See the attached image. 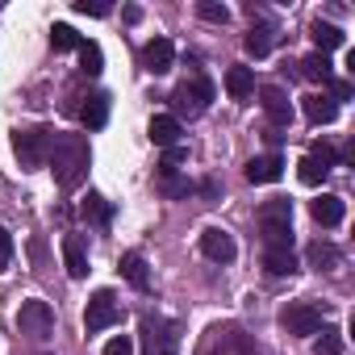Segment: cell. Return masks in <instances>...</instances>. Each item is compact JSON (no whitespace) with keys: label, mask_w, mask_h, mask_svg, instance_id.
<instances>
[{"label":"cell","mask_w":355,"mask_h":355,"mask_svg":"<svg viewBox=\"0 0 355 355\" xmlns=\"http://www.w3.org/2000/svg\"><path fill=\"white\" fill-rule=\"evenodd\" d=\"M51 171H55V184L63 193L80 189V180L88 175V142L80 134H55L51 138Z\"/></svg>","instance_id":"obj_1"},{"label":"cell","mask_w":355,"mask_h":355,"mask_svg":"<svg viewBox=\"0 0 355 355\" xmlns=\"http://www.w3.org/2000/svg\"><path fill=\"white\" fill-rule=\"evenodd\" d=\"M209 101H214V84L205 80V76H193V80H184L180 88L171 92V117L180 121V117H201L205 109H209Z\"/></svg>","instance_id":"obj_2"},{"label":"cell","mask_w":355,"mask_h":355,"mask_svg":"<svg viewBox=\"0 0 355 355\" xmlns=\"http://www.w3.org/2000/svg\"><path fill=\"white\" fill-rule=\"evenodd\" d=\"M51 130H17L13 134V155H17V163L26 167V171H34V167H42L46 159H51Z\"/></svg>","instance_id":"obj_3"},{"label":"cell","mask_w":355,"mask_h":355,"mask_svg":"<svg viewBox=\"0 0 355 355\" xmlns=\"http://www.w3.org/2000/svg\"><path fill=\"white\" fill-rule=\"evenodd\" d=\"M117 322H121V305H117V297H113L109 288H96V293L88 297V309H84V326H88V334L109 330V326H117Z\"/></svg>","instance_id":"obj_4"},{"label":"cell","mask_w":355,"mask_h":355,"mask_svg":"<svg viewBox=\"0 0 355 355\" xmlns=\"http://www.w3.org/2000/svg\"><path fill=\"white\" fill-rule=\"evenodd\" d=\"M322 309L313 305V301H288L284 309H280V326L288 330V334H318L322 330Z\"/></svg>","instance_id":"obj_5"},{"label":"cell","mask_w":355,"mask_h":355,"mask_svg":"<svg viewBox=\"0 0 355 355\" xmlns=\"http://www.w3.org/2000/svg\"><path fill=\"white\" fill-rule=\"evenodd\" d=\"M17 330L30 338H51L55 334V309L46 301H26L17 313Z\"/></svg>","instance_id":"obj_6"},{"label":"cell","mask_w":355,"mask_h":355,"mask_svg":"<svg viewBox=\"0 0 355 355\" xmlns=\"http://www.w3.org/2000/svg\"><path fill=\"white\" fill-rule=\"evenodd\" d=\"M201 255L205 259H214V263H234V255H239V247H234V239L226 234V230H205L201 234Z\"/></svg>","instance_id":"obj_7"},{"label":"cell","mask_w":355,"mask_h":355,"mask_svg":"<svg viewBox=\"0 0 355 355\" xmlns=\"http://www.w3.org/2000/svg\"><path fill=\"white\" fill-rule=\"evenodd\" d=\"M142 334H146V355H175V330L159 318H146L142 322Z\"/></svg>","instance_id":"obj_8"},{"label":"cell","mask_w":355,"mask_h":355,"mask_svg":"<svg viewBox=\"0 0 355 355\" xmlns=\"http://www.w3.org/2000/svg\"><path fill=\"white\" fill-rule=\"evenodd\" d=\"M171 63H175V46H171L167 38H150V42L142 46V67H146L150 76L171 71Z\"/></svg>","instance_id":"obj_9"},{"label":"cell","mask_w":355,"mask_h":355,"mask_svg":"<svg viewBox=\"0 0 355 355\" xmlns=\"http://www.w3.org/2000/svg\"><path fill=\"white\" fill-rule=\"evenodd\" d=\"M259 105H263V113H268L272 125H288V121H293V105H288V96H284L276 84H263V88H259Z\"/></svg>","instance_id":"obj_10"},{"label":"cell","mask_w":355,"mask_h":355,"mask_svg":"<svg viewBox=\"0 0 355 355\" xmlns=\"http://www.w3.org/2000/svg\"><path fill=\"white\" fill-rule=\"evenodd\" d=\"M280 175H284V159H280L276 150H272V155H259V159L247 163V180H251V184H276Z\"/></svg>","instance_id":"obj_11"},{"label":"cell","mask_w":355,"mask_h":355,"mask_svg":"<svg viewBox=\"0 0 355 355\" xmlns=\"http://www.w3.org/2000/svg\"><path fill=\"white\" fill-rule=\"evenodd\" d=\"M301 113H305L309 125H330V121L338 117V105H334L330 96H305V101H301Z\"/></svg>","instance_id":"obj_12"},{"label":"cell","mask_w":355,"mask_h":355,"mask_svg":"<svg viewBox=\"0 0 355 355\" xmlns=\"http://www.w3.org/2000/svg\"><path fill=\"white\" fill-rule=\"evenodd\" d=\"M63 263H67V276L71 280H84L88 276V255H84V243L76 234H63Z\"/></svg>","instance_id":"obj_13"},{"label":"cell","mask_w":355,"mask_h":355,"mask_svg":"<svg viewBox=\"0 0 355 355\" xmlns=\"http://www.w3.org/2000/svg\"><path fill=\"white\" fill-rule=\"evenodd\" d=\"M146 134H150V142H155V146H163V150H167V146H175V138H180V121H175L171 113H155Z\"/></svg>","instance_id":"obj_14"},{"label":"cell","mask_w":355,"mask_h":355,"mask_svg":"<svg viewBox=\"0 0 355 355\" xmlns=\"http://www.w3.org/2000/svg\"><path fill=\"white\" fill-rule=\"evenodd\" d=\"M309 214H313V222L318 226H338L343 222V214H347V205H343V197H318L313 205H309Z\"/></svg>","instance_id":"obj_15"},{"label":"cell","mask_w":355,"mask_h":355,"mask_svg":"<svg viewBox=\"0 0 355 355\" xmlns=\"http://www.w3.org/2000/svg\"><path fill=\"white\" fill-rule=\"evenodd\" d=\"M263 272L268 276H293L297 272V255L284 247H263Z\"/></svg>","instance_id":"obj_16"},{"label":"cell","mask_w":355,"mask_h":355,"mask_svg":"<svg viewBox=\"0 0 355 355\" xmlns=\"http://www.w3.org/2000/svg\"><path fill=\"white\" fill-rule=\"evenodd\" d=\"M121 276H125L138 293L150 288V272H146V259H142L138 251H125V255H121Z\"/></svg>","instance_id":"obj_17"},{"label":"cell","mask_w":355,"mask_h":355,"mask_svg":"<svg viewBox=\"0 0 355 355\" xmlns=\"http://www.w3.org/2000/svg\"><path fill=\"white\" fill-rule=\"evenodd\" d=\"M309 34H313V46H318V55H326V51H338V46L347 42V34H343L338 26H330V21H313V26H309Z\"/></svg>","instance_id":"obj_18"},{"label":"cell","mask_w":355,"mask_h":355,"mask_svg":"<svg viewBox=\"0 0 355 355\" xmlns=\"http://www.w3.org/2000/svg\"><path fill=\"white\" fill-rule=\"evenodd\" d=\"M297 67H301V76H305L309 84H330V80H334V63H330L326 55H305Z\"/></svg>","instance_id":"obj_19"},{"label":"cell","mask_w":355,"mask_h":355,"mask_svg":"<svg viewBox=\"0 0 355 355\" xmlns=\"http://www.w3.org/2000/svg\"><path fill=\"white\" fill-rule=\"evenodd\" d=\"M226 92H230L234 101H247V96L255 92V71H251V67H230V71H226Z\"/></svg>","instance_id":"obj_20"},{"label":"cell","mask_w":355,"mask_h":355,"mask_svg":"<svg viewBox=\"0 0 355 355\" xmlns=\"http://www.w3.org/2000/svg\"><path fill=\"white\" fill-rule=\"evenodd\" d=\"M272 42H276V30H272V26H251L247 38H243L247 55H255V59H263V55L272 51Z\"/></svg>","instance_id":"obj_21"},{"label":"cell","mask_w":355,"mask_h":355,"mask_svg":"<svg viewBox=\"0 0 355 355\" xmlns=\"http://www.w3.org/2000/svg\"><path fill=\"white\" fill-rule=\"evenodd\" d=\"M155 184H159V193H163V197H171V201L193 193V184L184 180V175H175L171 167H159V180H155Z\"/></svg>","instance_id":"obj_22"},{"label":"cell","mask_w":355,"mask_h":355,"mask_svg":"<svg viewBox=\"0 0 355 355\" xmlns=\"http://www.w3.org/2000/svg\"><path fill=\"white\" fill-rule=\"evenodd\" d=\"M80 117H84L88 130H101L109 121V96H88V105L80 109Z\"/></svg>","instance_id":"obj_23"},{"label":"cell","mask_w":355,"mask_h":355,"mask_svg":"<svg viewBox=\"0 0 355 355\" xmlns=\"http://www.w3.org/2000/svg\"><path fill=\"white\" fill-rule=\"evenodd\" d=\"M305 255H309V263H313L318 272H330V268H338V259H343L334 243H313V247H309Z\"/></svg>","instance_id":"obj_24"},{"label":"cell","mask_w":355,"mask_h":355,"mask_svg":"<svg viewBox=\"0 0 355 355\" xmlns=\"http://www.w3.org/2000/svg\"><path fill=\"white\" fill-rule=\"evenodd\" d=\"M297 175H301V184H309V189H318V184L326 180V175H330V167H322L318 159H309V155H305V159L297 163Z\"/></svg>","instance_id":"obj_25"},{"label":"cell","mask_w":355,"mask_h":355,"mask_svg":"<svg viewBox=\"0 0 355 355\" xmlns=\"http://www.w3.org/2000/svg\"><path fill=\"white\" fill-rule=\"evenodd\" d=\"M101 67H105L101 46H96V42H80V71H84V76H101Z\"/></svg>","instance_id":"obj_26"},{"label":"cell","mask_w":355,"mask_h":355,"mask_svg":"<svg viewBox=\"0 0 355 355\" xmlns=\"http://www.w3.org/2000/svg\"><path fill=\"white\" fill-rule=\"evenodd\" d=\"M51 46H55V51H80V34L59 21V26L51 30Z\"/></svg>","instance_id":"obj_27"},{"label":"cell","mask_w":355,"mask_h":355,"mask_svg":"<svg viewBox=\"0 0 355 355\" xmlns=\"http://www.w3.org/2000/svg\"><path fill=\"white\" fill-rule=\"evenodd\" d=\"M197 17H201V21H214V26H226V21H230V9L218 5V0H201V5H197Z\"/></svg>","instance_id":"obj_28"},{"label":"cell","mask_w":355,"mask_h":355,"mask_svg":"<svg viewBox=\"0 0 355 355\" xmlns=\"http://www.w3.org/2000/svg\"><path fill=\"white\" fill-rule=\"evenodd\" d=\"M84 218H88V222H109V218H113V209L105 205V197H96V193H92V197L84 201Z\"/></svg>","instance_id":"obj_29"},{"label":"cell","mask_w":355,"mask_h":355,"mask_svg":"<svg viewBox=\"0 0 355 355\" xmlns=\"http://www.w3.org/2000/svg\"><path fill=\"white\" fill-rule=\"evenodd\" d=\"M318 355H343V334L338 330H322V338L313 343Z\"/></svg>","instance_id":"obj_30"},{"label":"cell","mask_w":355,"mask_h":355,"mask_svg":"<svg viewBox=\"0 0 355 355\" xmlns=\"http://www.w3.org/2000/svg\"><path fill=\"white\" fill-rule=\"evenodd\" d=\"M76 13H84V17H109L113 5H109V0H76Z\"/></svg>","instance_id":"obj_31"},{"label":"cell","mask_w":355,"mask_h":355,"mask_svg":"<svg viewBox=\"0 0 355 355\" xmlns=\"http://www.w3.org/2000/svg\"><path fill=\"white\" fill-rule=\"evenodd\" d=\"M101 355H134V338H130V334H113Z\"/></svg>","instance_id":"obj_32"},{"label":"cell","mask_w":355,"mask_h":355,"mask_svg":"<svg viewBox=\"0 0 355 355\" xmlns=\"http://www.w3.org/2000/svg\"><path fill=\"white\" fill-rule=\"evenodd\" d=\"M309 159H318L322 167H334V159H338V155H334V146H326V142H313V150H309Z\"/></svg>","instance_id":"obj_33"},{"label":"cell","mask_w":355,"mask_h":355,"mask_svg":"<svg viewBox=\"0 0 355 355\" xmlns=\"http://www.w3.org/2000/svg\"><path fill=\"white\" fill-rule=\"evenodd\" d=\"M9 259H13V234H9L5 226H0V263L9 268Z\"/></svg>","instance_id":"obj_34"},{"label":"cell","mask_w":355,"mask_h":355,"mask_svg":"<svg viewBox=\"0 0 355 355\" xmlns=\"http://www.w3.org/2000/svg\"><path fill=\"white\" fill-rule=\"evenodd\" d=\"M351 96V84H343V80H330V101L338 105V101H347Z\"/></svg>","instance_id":"obj_35"},{"label":"cell","mask_w":355,"mask_h":355,"mask_svg":"<svg viewBox=\"0 0 355 355\" xmlns=\"http://www.w3.org/2000/svg\"><path fill=\"white\" fill-rule=\"evenodd\" d=\"M175 163H184V150H180V146H167V155H163L159 167H171V171H175Z\"/></svg>","instance_id":"obj_36"},{"label":"cell","mask_w":355,"mask_h":355,"mask_svg":"<svg viewBox=\"0 0 355 355\" xmlns=\"http://www.w3.org/2000/svg\"><path fill=\"white\" fill-rule=\"evenodd\" d=\"M0 272H5V263H0Z\"/></svg>","instance_id":"obj_37"}]
</instances>
